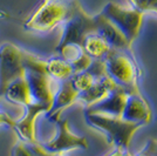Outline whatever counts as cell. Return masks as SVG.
<instances>
[{"instance_id":"16","label":"cell","mask_w":157,"mask_h":156,"mask_svg":"<svg viewBox=\"0 0 157 156\" xmlns=\"http://www.w3.org/2000/svg\"><path fill=\"white\" fill-rule=\"evenodd\" d=\"M82 48L92 59H103L105 54L110 51L109 45L98 33H92L87 35L83 40Z\"/></svg>"},{"instance_id":"8","label":"cell","mask_w":157,"mask_h":156,"mask_svg":"<svg viewBox=\"0 0 157 156\" xmlns=\"http://www.w3.org/2000/svg\"><path fill=\"white\" fill-rule=\"evenodd\" d=\"M55 123L58 124L55 136L45 144H42L48 153H52L55 155H62L63 153L69 150L88 148V141L86 140V137L78 136L72 133L67 120L59 119Z\"/></svg>"},{"instance_id":"3","label":"cell","mask_w":157,"mask_h":156,"mask_svg":"<svg viewBox=\"0 0 157 156\" xmlns=\"http://www.w3.org/2000/svg\"><path fill=\"white\" fill-rule=\"evenodd\" d=\"M85 117L87 123L103 131L107 135L108 142L115 144L120 150L128 148L134 133L142 127L138 123L125 121L121 116H110L85 111Z\"/></svg>"},{"instance_id":"21","label":"cell","mask_w":157,"mask_h":156,"mask_svg":"<svg viewBox=\"0 0 157 156\" xmlns=\"http://www.w3.org/2000/svg\"><path fill=\"white\" fill-rule=\"evenodd\" d=\"M136 156H157V140H149L143 150Z\"/></svg>"},{"instance_id":"22","label":"cell","mask_w":157,"mask_h":156,"mask_svg":"<svg viewBox=\"0 0 157 156\" xmlns=\"http://www.w3.org/2000/svg\"><path fill=\"white\" fill-rule=\"evenodd\" d=\"M14 124H15V119L11 116L6 111H0V126H8L13 129Z\"/></svg>"},{"instance_id":"1","label":"cell","mask_w":157,"mask_h":156,"mask_svg":"<svg viewBox=\"0 0 157 156\" xmlns=\"http://www.w3.org/2000/svg\"><path fill=\"white\" fill-rule=\"evenodd\" d=\"M24 67L32 103L42 106L46 109V113H48L52 108L53 100L59 89L60 82L48 74L47 60H42L26 51L24 55Z\"/></svg>"},{"instance_id":"26","label":"cell","mask_w":157,"mask_h":156,"mask_svg":"<svg viewBox=\"0 0 157 156\" xmlns=\"http://www.w3.org/2000/svg\"><path fill=\"white\" fill-rule=\"evenodd\" d=\"M122 156H132V155H131L128 150L125 149V150H123V151H122Z\"/></svg>"},{"instance_id":"23","label":"cell","mask_w":157,"mask_h":156,"mask_svg":"<svg viewBox=\"0 0 157 156\" xmlns=\"http://www.w3.org/2000/svg\"><path fill=\"white\" fill-rule=\"evenodd\" d=\"M156 0H131V2L134 4V6L135 8H137L140 11H148L149 10V7L155 2Z\"/></svg>"},{"instance_id":"7","label":"cell","mask_w":157,"mask_h":156,"mask_svg":"<svg viewBox=\"0 0 157 156\" xmlns=\"http://www.w3.org/2000/svg\"><path fill=\"white\" fill-rule=\"evenodd\" d=\"M101 13L117 27L130 44L138 37L143 18L142 11L137 8H123L114 2H109L103 7Z\"/></svg>"},{"instance_id":"19","label":"cell","mask_w":157,"mask_h":156,"mask_svg":"<svg viewBox=\"0 0 157 156\" xmlns=\"http://www.w3.org/2000/svg\"><path fill=\"white\" fill-rule=\"evenodd\" d=\"M71 81H72L73 87H74L78 93H81V92L88 89V88L96 81V79H95V76H94L92 73L88 71V68H87L86 71L74 74L72 78H71Z\"/></svg>"},{"instance_id":"5","label":"cell","mask_w":157,"mask_h":156,"mask_svg":"<svg viewBox=\"0 0 157 156\" xmlns=\"http://www.w3.org/2000/svg\"><path fill=\"white\" fill-rule=\"evenodd\" d=\"M96 27L98 25L95 17L88 15L78 0H74L72 12L63 22L62 37L58 47L67 44L82 46L87 35L96 33Z\"/></svg>"},{"instance_id":"9","label":"cell","mask_w":157,"mask_h":156,"mask_svg":"<svg viewBox=\"0 0 157 156\" xmlns=\"http://www.w3.org/2000/svg\"><path fill=\"white\" fill-rule=\"evenodd\" d=\"M121 117L140 126L148 124L151 120V111L145 99L137 92L128 94Z\"/></svg>"},{"instance_id":"12","label":"cell","mask_w":157,"mask_h":156,"mask_svg":"<svg viewBox=\"0 0 157 156\" xmlns=\"http://www.w3.org/2000/svg\"><path fill=\"white\" fill-rule=\"evenodd\" d=\"M96 19V33L109 45L110 48L127 51L130 48V42L125 39V37L121 33L115 25H113L109 20L102 13L95 15Z\"/></svg>"},{"instance_id":"15","label":"cell","mask_w":157,"mask_h":156,"mask_svg":"<svg viewBox=\"0 0 157 156\" xmlns=\"http://www.w3.org/2000/svg\"><path fill=\"white\" fill-rule=\"evenodd\" d=\"M2 98H5L11 103L22 106L24 108L32 104L31 93H29V88H28L26 78L22 76V78H19L15 81H13L7 87Z\"/></svg>"},{"instance_id":"2","label":"cell","mask_w":157,"mask_h":156,"mask_svg":"<svg viewBox=\"0 0 157 156\" xmlns=\"http://www.w3.org/2000/svg\"><path fill=\"white\" fill-rule=\"evenodd\" d=\"M74 0H42L25 22V29L34 33H47L63 24L72 12Z\"/></svg>"},{"instance_id":"4","label":"cell","mask_w":157,"mask_h":156,"mask_svg":"<svg viewBox=\"0 0 157 156\" xmlns=\"http://www.w3.org/2000/svg\"><path fill=\"white\" fill-rule=\"evenodd\" d=\"M103 60L107 75L116 85L122 87L128 94L138 91L136 85V68L132 60L125 54V51L110 48Z\"/></svg>"},{"instance_id":"14","label":"cell","mask_w":157,"mask_h":156,"mask_svg":"<svg viewBox=\"0 0 157 156\" xmlns=\"http://www.w3.org/2000/svg\"><path fill=\"white\" fill-rule=\"evenodd\" d=\"M122 87L116 85L108 75L103 76L100 80H96L88 89L78 93V101L86 104V107L90 106L93 103H96L98 101L103 100V99L113 91L120 89Z\"/></svg>"},{"instance_id":"20","label":"cell","mask_w":157,"mask_h":156,"mask_svg":"<svg viewBox=\"0 0 157 156\" xmlns=\"http://www.w3.org/2000/svg\"><path fill=\"white\" fill-rule=\"evenodd\" d=\"M56 52L60 54V58H62L69 64L74 62L82 54H85L82 46L75 45V44H67L61 47H56Z\"/></svg>"},{"instance_id":"11","label":"cell","mask_w":157,"mask_h":156,"mask_svg":"<svg viewBox=\"0 0 157 156\" xmlns=\"http://www.w3.org/2000/svg\"><path fill=\"white\" fill-rule=\"evenodd\" d=\"M78 92L73 87L71 79L61 81L59 89L53 100L52 108L47 113L48 120L52 122H56L59 119H61L62 111L78 101Z\"/></svg>"},{"instance_id":"25","label":"cell","mask_w":157,"mask_h":156,"mask_svg":"<svg viewBox=\"0 0 157 156\" xmlns=\"http://www.w3.org/2000/svg\"><path fill=\"white\" fill-rule=\"evenodd\" d=\"M122 151H123V150L117 149L116 151H115V153H113V154H111L110 156H122Z\"/></svg>"},{"instance_id":"24","label":"cell","mask_w":157,"mask_h":156,"mask_svg":"<svg viewBox=\"0 0 157 156\" xmlns=\"http://www.w3.org/2000/svg\"><path fill=\"white\" fill-rule=\"evenodd\" d=\"M148 11H154V12H156L157 13V0L152 4V5H151L150 7H149V10H148Z\"/></svg>"},{"instance_id":"18","label":"cell","mask_w":157,"mask_h":156,"mask_svg":"<svg viewBox=\"0 0 157 156\" xmlns=\"http://www.w3.org/2000/svg\"><path fill=\"white\" fill-rule=\"evenodd\" d=\"M12 156H59L48 153L42 144L39 142L36 143H25L22 141H18L13 146L12 151H11Z\"/></svg>"},{"instance_id":"10","label":"cell","mask_w":157,"mask_h":156,"mask_svg":"<svg viewBox=\"0 0 157 156\" xmlns=\"http://www.w3.org/2000/svg\"><path fill=\"white\" fill-rule=\"evenodd\" d=\"M46 113V109L36 103H32L25 107L24 116L15 120L13 129L20 137V141L25 143H36V131H35V122L40 114Z\"/></svg>"},{"instance_id":"13","label":"cell","mask_w":157,"mask_h":156,"mask_svg":"<svg viewBox=\"0 0 157 156\" xmlns=\"http://www.w3.org/2000/svg\"><path fill=\"white\" fill-rule=\"evenodd\" d=\"M127 96H128V93L123 88L113 91L103 100L86 107V111L98 113V114H105L110 116H121L122 111L124 108Z\"/></svg>"},{"instance_id":"6","label":"cell","mask_w":157,"mask_h":156,"mask_svg":"<svg viewBox=\"0 0 157 156\" xmlns=\"http://www.w3.org/2000/svg\"><path fill=\"white\" fill-rule=\"evenodd\" d=\"M24 55L25 51L14 44L5 42L0 46V99L13 81L25 76Z\"/></svg>"},{"instance_id":"17","label":"cell","mask_w":157,"mask_h":156,"mask_svg":"<svg viewBox=\"0 0 157 156\" xmlns=\"http://www.w3.org/2000/svg\"><path fill=\"white\" fill-rule=\"evenodd\" d=\"M47 72L56 81H65L73 76V68L69 62L62 58H52L47 60Z\"/></svg>"}]
</instances>
